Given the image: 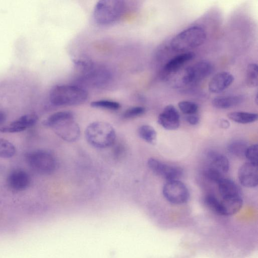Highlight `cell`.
<instances>
[{
	"label": "cell",
	"instance_id": "9c48e42d",
	"mask_svg": "<svg viewBox=\"0 0 258 258\" xmlns=\"http://www.w3.org/2000/svg\"><path fill=\"white\" fill-rule=\"evenodd\" d=\"M212 70L213 67L210 62L206 60L197 62L186 68L182 81L184 84L195 83L207 77Z\"/></svg>",
	"mask_w": 258,
	"mask_h": 258
},
{
	"label": "cell",
	"instance_id": "30bf717a",
	"mask_svg": "<svg viewBox=\"0 0 258 258\" xmlns=\"http://www.w3.org/2000/svg\"><path fill=\"white\" fill-rule=\"evenodd\" d=\"M147 164L152 171L167 181L178 180L183 174L182 169L179 167L167 165L153 158L149 159Z\"/></svg>",
	"mask_w": 258,
	"mask_h": 258
},
{
	"label": "cell",
	"instance_id": "d4e9b609",
	"mask_svg": "<svg viewBox=\"0 0 258 258\" xmlns=\"http://www.w3.org/2000/svg\"><path fill=\"white\" fill-rule=\"evenodd\" d=\"M15 153V147L11 142L6 139L0 138V157L11 158Z\"/></svg>",
	"mask_w": 258,
	"mask_h": 258
},
{
	"label": "cell",
	"instance_id": "ac0fdd59",
	"mask_svg": "<svg viewBox=\"0 0 258 258\" xmlns=\"http://www.w3.org/2000/svg\"><path fill=\"white\" fill-rule=\"evenodd\" d=\"M243 100L241 95L218 96L212 100V104L216 108L225 109L238 105Z\"/></svg>",
	"mask_w": 258,
	"mask_h": 258
},
{
	"label": "cell",
	"instance_id": "2e32d148",
	"mask_svg": "<svg viewBox=\"0 0 258 258\" xmlns=\"http://www.w3.org/2000/svg\"><path fill=\"white\" fill-rule=\"evenodd\" d=\"M218 215L223 216H232L238 212L243 205L240 196L222 198L219 200Z\"/></svg>",
	"mask_w": 258,
	"mask_h": 258
},
{
	"label": "cell",
	"instance_id": "cb8c5ba5",
	"mask_svg": "<svg viewBox=\"0 0 258 258\" xmlns=\"http://www.w3.org/2000/svg\"><path fill=\"white\" fill-rule=\"evenodd\" d=\"M247 147L244 142L235 140L229 144L227 149L230 154L238 157H242L245 155Z\"/></svg>",
	"mask_w": 258,
	"mask_h": 258
},
{
	"label": "cell",
	"instance_id": "f546056e",
	"mask_svg": "<svg viewBox=\"0 0 258 258\" xmlns=\"http://www.w3.org/2000/svg\"><path fill=\"white\" fill-rule=\"evenodd\" d=\"M244 156L248 160L249 162L257 165L258 163V145L253 144L247 147Z\"/></svg>",
	"mask_w": 258,
	"mask_h": 258
},
{
	"label": "cell",
	"instance_id": "e0dca14e",
	"mask_svg": "<svg viewBox=\"0 0 258 258\" xmlns=\"http://www.w3.org/2000/svg\"><path fill=\"white\" fill-rule=\"evenodd\" d=\"M195 54L192 52H186L178 54L170 59L164 66V70L168 73L177 71L184 63L192 59Z\"/></svg>",
	"mask_w": 258,
	"mask_h": 258
},
{
	"label": "cell",
	"instance_id": "7c38bea8",
	"mask_svg": "<svg viewBox=\"0 0 258 258\" xmlns=\"http://www.w3.org/2000/svg\"><path fill=\"white\" fill-rule=\"evenodd\" d=\"M38 117L35 113H30L21 116L8 125L0 128L3 133H15L25 131L34 126L38 121Z\"/></svg>",
	"mask_w": 258,
	"mask_h": 258
},
{
	"label": "cell",
	"instance_id": "44dd1931",
	"mask_svg": "<svg viewBox=\"0 0 258 258\" xmlns=\"http://www.w3.org/2000/svg\"><path fill=\"white\" fill-rule=\"evenodd\" d=\"M228 117L232 121L239 123L247 124L257 120V113L244 111H234L228 114Z\"/></svg>",
	"mask_w": 258,
	"mask_h": 258
},
{
	"label": "cell",
	"instance_id": "9a60e30c",
	"mask_svg": "<svg viewBox=\"0 0 258 258\" xmlns=\"http://www.w3.org/2000/svg\"><path fill=\"white\" fill-rule=\"evenodd\" d=\"M233 75L229 72H221L215 75L208 84L209 91L219 93L228 88L234 81Z\"/></svg>",
	"mask_w": 258,
	"mask_h": 258
},
{
	"label": "cell",
	"instance_id": "52a82bcc",
	"mask_svg": "<svg viewBox=\"0 0 258 258\" xmlns=\"http://www.w3.org/2000/svg\"><path fill=\"white\" fill-rule=\"evenodd\" d=\"M82 71L79 81L90 87L98 88L105 86L112 78V74L108 69L96 66L92 62Z\"/></svg>",
	"mask_w": 258,
	"mask_h": 258
},
{
	"label": "cell",
	"instance_id": "5bb4252c",
	"mask_svg": "<svg viewBox=\"0 0 258 258\" xmlns=\"http://www.w3.org/2000/svg\"><path fill=\"white\" fill-rule=\"evenodd\" d=\"M8 186L14 191H22L26 189L30 183L29 175L25 170L17 169L13 170L7 179Z\"/></svg>",
	"mask_w": 258,
	"mask_h": 258
},
{
	"label": "cell",
	"instance_id": "4fadbf2b",
	"mask_svg": "<svg viewBox=\"0 0 258 258\" xmlns=\"http://www.w3.org/2000/svg\"><path fill=\"white\" fill-rule=\"evenodd\" d=\"M158 122L166 130H176L178 127L180 123L178 111L171 104L166 106L158 117Z\"/></svg>",
	"mask_w": 258,
	"mask_h": 258
},
{
	"label": "cell",
	"instance_id": "7a4b0ae2",
	"mask_svg": "<svg viewBox=\"0 0 258 258\" xmlns=\"http://www.w3.org/2000/svg\"><path fill=\"white\" fill-rule=\"evenodd\" d=\"M87 98V92L78 85H56L49 92L50 102L58 106L79 105L85 102Z\"/></svg>",
	"mask_w": 258,
	"mask_h": 258
},
{
	"label": "cell",
	"instance_id": "83f0119b",
	"mask_svg": "<svg viewBox=\"0 0 258 258\" xmlns=\"http://www.w3.org/2000/svg\"><path fill=\"white\" fill-rule=\"evenodd\" d=\"M222 173L215 167L210 166L204 171V175L209 180L218 183L222 178Z\"/></svg>",
	"mask_w": 258,
	"mask_h": 258
},
{
	"label": "cell",
	"instance_id": "ffe728a7",
	"mask_svg": "<svg viewBox=\"0 0 258 258\" xmlns=\"http://www.w3.org/2000/svg\"><path fill=\"white\" fill-rule=\"evenodd\" d=\"M217 184L222 198L240 196L238 187L232 180L223 178Z\"/></svg>",
	"mask_w": 258,
	"mask_h": 258
},
{
	"label": "cell",
	"instance_id": "4dcf8cb0",
	"mask_svg": "<svg viewBox=\"0 0 258 258\" xmlns=\"http://www.w3.org/2000/svg\"><path fill=\"white\" fill-rule=\"evenodd\" d=\"M146 109L142 106H135L126 109L123 114V117L126 119L133 118L142 115Z\"/></svg>",
	"mask_w": 258,
	"mask_h": 258
},
{
	"label": "cell",
	"instance_id": "d6a6232c",
	"mask_svg": "<svg viewBox=\"0 0 258 258\" xmlns=\"http://www.w3.org/2000/svg\"><path fill=\"white\" fill-rule=\"evenodd\" d=\"M219 125L222 128H226L229 126L230 124L228 120L222 119L219 121Z\"/></svg>",
	"mask_w": 258,
	"mask_h": 258
},
{
	"label": "cell",
	"instance_id": "ba28073f",
	"mask_svg": "<svg viewBox=\"0 0 258 258\" xmlns=\"http://www.w3.org/2000/svg\"><path fill=\"white\" fill-rule=\"evenodd\" d=\"M163 194L169 202L175 205L187 202L189 197L187 187L179 180L167 181L163 187Z\"/></svg>",
	"mask_w": 258,
	"mask_h": 258
},
{
	"label": "cell",
	"instance_id": "603a6c76",
	"mask_svg": "<svg viewBox=\"0 0 258 258\" xmlns=\"http://www.w3.org/2000/svg\"><path fill=\"white\" fill-rule=\"evenodd\" d=\"M246 83L250 88L256 87L258 85L257 65L256 63H249L246 69Z\"/></svg>",
	"mask_w": 258,
	"mask_h": 258
},
{
	"label": "cell",
	"instance_id": "7402d4cb",
	"mask_svg": "<svg viewBox=\"0 0 258 258\" xmlns=\"http://www.w3.org/2000/svg\"><path fill=\"white\" fill-rule=\"evenodd\" d=\"M139 136L146 142L154 144L156 141L157 133L155 129L149 125H142L138 130Z\"/></svg>",
	"mask_w": 258,
	"mask_h": 258
},
{
	"label": "cell",
	"instance_id": "8992f818",
	"mask_svg": "<svg viewBox=\"0 0 258 258\" xmlns=\"http://www.w3.org/2000/svg\"><path fill=\"white\" fill-rule=\"evenodd\" d=\"M26 159L29 166L41 174H49L56 168V161L54 156L45 150H36L28 153Z\"/></svg>",
	"mask_w": 258,
	"mask_h": 258
},
{
	"label": "cell",
	"instance_id": "d6986e66",
	"mask_svg": "<svg viewBox=\"0 0 258 258\" xmlns=\"http://www.w3.org/2000/svg\"><path fill=\"white\" fill-rule=\"evenodd\" d=\"M207 155L211 166L217 169L222 173L228 172L229 162L226 156L213 150L209 151Z\"/></svg>",
	"mask_w": 258,
	"mask_h": 258
},
{
	"label": "cell",
	"instance_id": "6da1fadb",
	"mask_svg": "<svg viewBox=\"0 0 258 258\" xmlns=\"http://www.w3.org/2000/svg\"><path fill=\"white\" fill-rule=\"evenodd\" d=\"M43 123L45 126L52 127L57 136L68 142L76 141L80 136V127L74 120V114L71 111L55 112Z\"/></svg>",
	"mask_w": 258,
	"mask_h": 258
},
{
	"label": "cell",
	"instance_id": "1f68e13d",
	"mask_svg": "<svg viewBox=\"0 0 258 258\" xmlns=\"http://www.w3.org/2000/svg\"><path fill=\"white\" fill-rule=\"evenodd\" d=\"M186 121L191 125L197 124L199 122V117L196 114L186 115L185 117Z\"/></svg>",
	"mask_w": 258,
	"mask_h": 258
},
{
	"label": "cell",
	"instance_id": "3957f363",
	"mask_svg": "<svg viewBox=\"0 0 258 258\" xmlns=\"http://www.w3.org/2000/svg\"><path fill=\"white\" fill-rule=\"evenodd\" d=\"M85 137L93 147L103 149L114 144L116 135L113 127L109 123L95 121L87 127Z\"/></svg>",
	"mask_w": 258,
	"mask_h": 258
},
{
	"label": "cell",
	"instance_id": "836d02e7",
	"mask_svg": "<svg viewBox=\"0 0 258 258\" xmlns=\"http://www.w3.org/2000/svg\"><path fill=\"white\" fill-rule=\"evenodd\" d=\"M6 118V113L4 111L0 110V125L2 124L5 121Z\"/></svg>",
	"mask_w": 258,
	"mask_h": 258
},
{
	"label": "cell",
	"instance_id": "f1b7e54d",
	"mask_svg": "<svg viewBox=\"0 0 258 258\" xmlns=\"http://www.w3.org/2000/svg\"><path fill=\"white\" fill-rule=\"evenodd\" d=\"M204 203L212 211L218 214L219 208V199L214 195L208 194L204 199Z\"/></svg>",
	"mask_w": 258,
	"mask_h": 258
},
{
	"label": "cell",
	"instance_id": "4316f807",
	"mask_svg": "<svg viewBox=\"0 0 258 258\" xmlns=\"http://www.w3.org/2000/svg\"><path fill=\"white\" fill-rule=\"evenodd\" d=\"M180 110L185 115L196 114L198 110V105L192 101H181L178 104Z\"/></svg>",
	"mask_w": 258,
	"mask_h": 258
},
{
	"label": "cell",
	"instance_id": "277c9868",
	"mask_svg": "<svg viewBox=\"0 0 258 258\" xmlns=\"http://www.w3.org/2000/svg\"><path fill=\"white\" fill-rule=\"evenodd\" d=\"M124 10L125 4L122 1H99L94 8V19L100 25H110L120 18Z\"/></svg>",
	"mask_w": 258,
	"mask_h": 258
},
{
	"label": "cell",
	"instance_id": "484cf974",
	"mask_svg": "<svg viewBox=\"0 0 258 258\" xmlns=\"http://www.w3.org/2000/svg\"><path fill=\"white\" fill-rule=\"evenodd\" d=\"M91 106L95 108H104L109 110H117L120 108V104L116 101L109 100H99L93 101Z\"/></svg>",
	"mask_w": 258,
	"mask_h": 258
},
{
	"label": "cell",
	"instance_id": "5b68a950",
	"mask_svg": "<svg viewBox=\"0 0 258 258\" xmlns=\"http://www.w3.org/2000/svg\"><path fill=\"white\" fill-rule=\"evenodd\" d=\"M206 38V33L202 27L192 26L173 37L170 41V46L174 51H183L201 45Z\"/></svg>",
	"mask_w": 258,
	"mask_h": 258
},
{
	"label": "cell",
	"instance_id": "8fae6325",
	"mask_svg": "<svg viewBox=\"0 0 258 258\" xmlns=\"http://www.w3.org/2000/svg\"><path fill=\"white\" fill-rule=\"evenodd\" d=\"M238 177L240 183L246 187H254L258 184L257 165L245 163L238 169Z\"/></svg>",
	"mask_w": 258,
	"mask_h": 258
}]
</instances>
